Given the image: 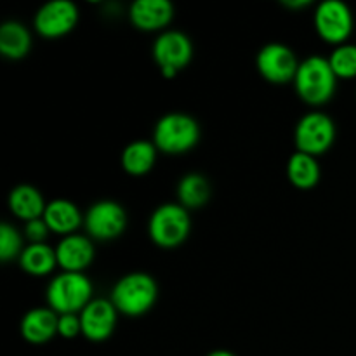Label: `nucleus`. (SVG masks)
I'll list each match as a JSON object with an SVG mask.
<instances>
[{
  "mask_svg": "<svg viewBox=\"0 0 356 356\" xmlns=\"http://www.w3.org/2000/svg\"><path fill=\"white\" fill-rule=\"evenodd\" d=\"M159 298V285L148 273L124 275L111 289L110 301L118 313L127 316H141L155 306Z\"/></svg>",
  "mask_w": 356,
  "mask_h": 356,
  "instance_id": "nucleus-1",
  "label": "nucleus"
},
{
  "mask_svg": "<svg viewBox=\"0 0 356 356\" xmlns=\"http://www.w3.org/2000/svg\"><path fill=\"white\" fill-rule=\"evenodd\" d=\"M294 86L296 92L305 103L320 106L332 99L336 92L337 76L330 68L329 59L322 56H309L299 65Z\"/></svg>",
  "mask_w": 356,
  "mask_h": 356,
  "instance_id": "nucleus-2",
  "label": "nucleus"
},
{
  "mask_svg": "<svg viewBox=\"0 0 356 356\" xmlns=\"http://www.w3.org/2000/svg\"><path fill=\"white\" fill-rule=\"evenodd\" d=\"M200 125L191 115L174 111L160 118L153 129V145L165 155H183L197 146Z\"/></svg>",
  "mask_w": 356,
  "mask_h": 356,
  "instance_id": "nucleus-3",
  "label": "nucleus"
},
{
  "mask_svg": "<svg viewBox=\"0 0 356 356\" xmlns=\"http://www.w3.org/2000/svg\"><path fill=\"white\" fill-rule=\"evenodd\" d=\"M45 299L49 308L58 315H80L82 309L92 301V284L83 273L63 271L49 282Z\"/></svg>",
  "mask_w": 356,
  "mask_h": 356,
  "instance_id": "nucleus-4",
  "label": "nucleus"
},
{
  "mask_svg": "<svg viewBox=\"0 0 356 356\" xmlns=\"http://www.w3.org/2000/svg\"><path fill=\"white\" fill-rule=\"evenodd\" d=\"M190 232V212L181 204H162L149 216L148 235L152 242L162 249H174L181 245Z\"/></svg>",
  "mask_w": 356,
  "mask_h": 356,
  "instance_id": "nucleus-5",
  "label": "nucleus"
},
{
  "mask_svg": "<svg viewBox=\"0 0 356 356\" xmlns=\"http://www.w3.org/2000/svg\"><path fill=\"white\" fill-rule=\"evenodd\" d=\"M298 152L312 156H320L329 152L336 141V124L332 118L320 111L305 115L294 131Z\"/></svg>",
  "mask_w": 356,
  "mask_h": 356,
  "instance_id": "nucleus-6",
  "label": "nucleus"
},
{
  "mask_svg": "<svg viewBox=\"0 0 356 356\" xmlns=\"http://www.w3.org/2000/svg\"><path fill=\"white\" fill-rule=\"evenodd\" d=\"M193 58V44L183 31L167 30L153 42V59L165 79H174Z\"/></svg>",
  "mask_w": 356,
  "mask_h": 356,
  "instance_id": "nucleus-7",
  "label": "nucleus"
},
{
  "mask_svg": "<svg viewBox=\"0 0 356 356\" xmlns=\"http://www.w3.org/2000/svg\"><path fill=\"white\" fill-rule=\"evenodd\" d=\"M83 226L89 238L97 242H110L118 238L127 228V212L118 202H96L87 209L83 216Z\"/></svg>",
  "mask_w": 356,
  "mask_h": 356,
  "instance_id": "nucleus-8",
  "label": "nucleus"
},
{
  "mask_svg": "<svg viewBox=\"0 0 356 356\" xmlns=\"http://www.w3.org/2000/svg\"><path fill=\"white\" fill-rule=\"evenodd\" d=\"M313 23L320 38L337 47L341 44H346L353 31L355 19L346 3L341 0H325L316 7Z\"/></svg>",
  "mask_w": 356,
  "mask_h": 356,
  "instance_id": "nucleus-9",
  "label": "nucleus"
},
{
  "mask_svg": "<svg viewBox=\"0 0 356 356\" xmlns=\"http://www.w3.org/2000/svg\"><path fill=\"white\" fill-rule=\"evenodd\" d=\"M301 63L296 58L294 51L280 42H271L264 45L256 58L257 72L263 79L271 83L294 82Z\"/></svg>",
  "mask_w": 356,
  "mask_h": 356,
  "instance_id": "nucleus-10",
  "label": "nucleus"
},
{
  "mask_svg": "<svg viewBox=\"0 0 356 356\" xmlns=\"http://www.w3.org/2000/svg\"><path fill=\"white\" fill-rule=\"evenodd\" d=\"M79 23V9L70 0H51L37 10L33 26L45 38H59L68 35Z\"/></svg>",
  "mask_w": 356,
  "mask_h": 356,
  "instance_id": "nucleus-11",
  "label": "nucleus"
},
{
  "mask_svg": "<svg viewBox=\"0 0 356 356\" xmlns=\"http://www.w3.org/2000/svg\"><path fill=\"white\" fill-rule=\"evenodd\" d=\"M118 312L110 299H92L80 313L82 334L89 341L101 343L113 334Z\"/></svg>",
  "mask_w": 356,
  "mask_h": 356,
  "instance_id": "nucleus-12",
  "label": "nucleus"
},
{
  "mask_svg": "<svg viewBox=\"0 0 356 356\" xmlns=\"http://www.w3.org/2000/svg\"><path fill=\"white\" fill-rule=\"evenodd\" d=\"M56 257H58V266L63 271L82 273L94 259L92 240L89 236L76 235V233L63 236L56 245Z\"/></svg>",
  "mask_w": 356,
  "mask_h": 356,
  "instance_id": "nucleus-13",
  "label": "nucleus"
},
{
  "mask_svg": "<svg viewBox=\"0 0 356 356\" xmlns=\"http://www.w3.org/2000/svg\"><path fill=\"white\" fill-rule=\"evenodd\" d=\"M174 17L169 0H136L129 9V19L141 31H162Z\"/></svg>",
  "mask_w": 356,
  "mask_h": 356,
  "instance_id": "nucleus-14",
  "label": "nucleus"
},
{
  "mask_svg": "<svg viewBox=\"0 0 356 356\" xmlns=\"http://www.w3.org/2000/svg\"><path fill=\"white\" fill-rule=\"evenodd\" d=\"M59 315L51 308H33L21 320V336L31 344H44L58 334Z\"/></svg>",
  "mask_w": 356,
  "mask_h": 356,
  "instance_id": "nucleus-15",
  "label": "nucleus"
},
{
  "mask_svg": "<svg viewBox=\"0 0 356 356\" xmlns=\"http://www.w3.org/2000/svg\"><path fill=\"white\" fill-rule=\"evenodd\" d=\"M44 221L47 222L52 233L68 236L73 235L75 229L82 225L83 218L80 209L73 202L58 198V200H52L47 204V209L44 212Z\"/></svg>",
  "mask_w": 356,
  "mask_h": 356,
  "instance_id": "nucleus-16",
  "label": "nucleus"
},
{
  "mask_svg": "<svg viewBox=\"0 0 356 356\" xmlns=\"http://www.w3.org/2000/svg\"><path fill=\"white\" fill-rule=\"evenodd\" d=\"M9 209L17 219L28 222L44 218L47 204L37 188L30 184H19L9 193Z\"/></svg>",
  "mask_w": 356,
  "mask_h": 356,
  "instance_id": "nucleus-17",
  "label": "nucleus"
},
{
  "mask_svg": "<svg viewBox=\"0 0 356 356\" xmlns=\"http://www.w3.org/2000/svg\"><path fill=\"white\" fill-rule=\"evenodd\" d=\"M31 49V33L19 21H7L0 26V54L7 59L26 58Z\"/></svg>",
  "mask_w": 356,
  "mask_h": 356,
  "instance_id": "nucleus-18",
  "label": "nucleus"
},
{
  "mask_svg": "<svg viewBox=\"0 0 356 356\" xmlns=\"http://www.w3.org/2000/svg\"><path fill=\"white\" fill-rule=\"evenodd\" d=\"M156 153L159 149L153 141H132L122 152V167L131 176H145L155 167Z\"/></svg>",
  "mask_w": 356,
  "mask_h": 356,
  "instance_id": "nucleus-19",
  "label": "nucleus"
},
{
  "mask_svg": "<svg viewBox=\"0 0 356 356\" xmlns=\"http://www.w3.org/2000/svg\"><path fill=\"white\" fill-rule=\"evenodd\" d=\"M21 270L31 277H45L58 266L56 249L47 243H30L19 256Z\"/></svg>",
  "mask_w": 356,
  "mask_h": 356,
  "instance_id": "nucleus-20",
  "label": "nucleus"
},
{
  "mask_svg": "<svg viewBox=\"0 0 356 356\" xmlns=\"http://www.w3.org/2000/svg\"><path fill=\"white\" fill-rule=\"evenodd\" d=\"M211 198V183L198 172L183 176L177 183V200L184 209H200Z\"/></svg>",
  "mask_w": 356,
  "mask_h": 356,
  "instance_id": "nucleus-21",
  "label": "nucleus"
},
{
  "mask_svg": "<svg viewBox=\"0 0 356 356\" xmlns=\"http://www.w3.org/2000/svg\"><path fill=\"white\" fill-rule=\"evenodd\" d=\"M320 165L316 156L296 152L287 162V177L299 190H309L320 181Z\"/></svg>",
  "mask_w": 356,
  "mask_h": 356,
  "instance_id": "nucleus-22",
  "label": "nucleus"
},
{
  "mask_svg": "<svg viewBox=\"0 0 356 356\" xmlns=\"http://www.w3.org/2000/svg\"><path fill=\"white\" fill-rule=\"evenodd\" d=\"M329 65L337 79H355L356 76V45L341 44L330 52Z\"/></svg>",
  "mask_w": 356,
  "mask_h": 356,
  "instance_id": "nucleus-23",
  "label": "nucleus"
},
{
  "mask_svg": "<svg viewBox=\"0 0 356 356\" xmlns=\"http://www.w3.org/2000/svg\"><path fill=\"white\" fill-rule=\"evenodd\" d=\"M24 250L23 236L9 222L0 225V261L7 263L10 259H19L21 252Z\"/></svg>",
  "mask_w": 356,
  "mask_h": 356,
  "instance_id": "nucleus-24",
  "label": "nucleus"
},
{
  "mask_svg": "<svg viewBox=\"0 0 356 356\" xmlns=\"http://www.w3.org/2000/svg\"><path fill=\"white\" fill-rule=\"evenodd\" d=\"M79 334H82V322H80V315H76V313L59 315L58 336L65 337V339H75Z\"/></svg>",
  "mask_w": 356,
  "mask_h": 356,
  "instance_id": "nucleus-25",
  "label": "nucleus"
},
{
  "mask_svg": "<svg viewBox=\"0 0 356 356\" xmlns=\"http://www.w3.org/2000/svg\"><path fill=\"white\" fill-rule=\"evenodd\" d=\"M51 229H49L47 222L44 221V218L33 219V221L24 222L23 235L26 236L30 243H45L47 236L51 235Z\"/></svg>",
  "mask_w": 356,
  "mask_h": 356,
  "instance_id": "nucleus-26",
  "label": "nucleus"
},
{
  "mask_svg": "<svg viewBox=\"0 0 356 356\" xmlns=\"http://www.w3.org/2000/svg\"><path fill=\"white\" fill-rule=\"evenodd\" d=\"M284 6L291 7V9H299V7L309 6V2H308V0H298V2H289V0H285Z\"/></svg>",
  "mask_w": 356,
  "mask_h": 356,
  "instance_id": "nucleus-27",
  "label": "nucleus"
},
{
  "mask_svg": "<svg viewBox=\"0 0 356 356\" xmlns=\"http://www.w3.org/2000/svg\"><path fill=\"white\" fill-rule=\"evenodd\" d=\"M207 356H235V355L229 353V351L226 350H218V351H212V353H209Z\"/></svg>",
  "mask_w": 356,
  "mask_h": 356,
  "instance_id": "nucleus-28",
  "label": "nucleus"
}]
</instances>
